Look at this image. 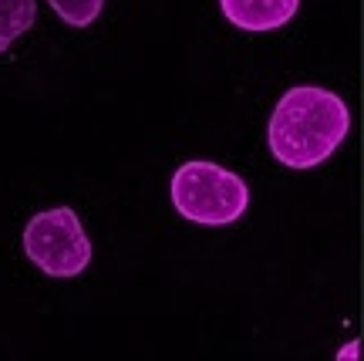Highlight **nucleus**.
Wrapping results in <instances>:
<instances>
[{
    "label": "nucleus",
    "mask_w": 364,
    "mask_h": 361,
    "mask_svg": "<svg viewBox=\"0 0 364 361\" xmlns=\"http://www.w3.org/2000/svg\"><path fill=\"white\" fill-rule=\"evenodd\" d=\"M172 203L179 216L206 226H226L247 213L250 189L236 172L216 166V162H182L172 176Z\"/></svg>",
    "instance_id": "nucleus-2"
},
{
    "label": "nucleus",
    "mask_w": 364,
    "mask_h": 361,
    "mask_svg": "<svg viewBox=\"0 0 364 361\" xmlns=\"http://www.w3.org/2000/svg\"><path fill=\"white\" fill-rule=\"evenodd\" d=\"M220 7L240 31H277L297 14L300 0H220Z\"/></svg>",
    "instance_id": "nucleus-4"
},
{
    "label": "nucleus",
    "mask_w": 364,
    "mask_h": 361,
    "mask_svg": "<svg viewBox=\"0 0 364 361\" xmlns=\"http://www.w3.org/2000/svg\"><path fill=\"white\" fill-rule=\"evenodd\" d=\"M54 7V14L71 27H88L98 21V14H102L105 0H48Z\"/></svg>",
    "instance_id": "nucleus-6"
},
{
    "label": "nucleus",
    "mask_w": 364,
    "mask_h": 361,
    "mask_svg": "<svg viewBox=\"0 0 364 361\" xmlns=\"http://www.w3.org/2000/svg\"><path fill=\"white\" fill-rule=\"evenodd\" d=\"M34 17H38L34 0H0V54L34 27Z\"/></svg>",
    "instance_id": "nucleus-5"
},
{
    "label": "nucleus",
    "mask_w": 364,
    "mask_h": 361,
    "mask_svg": "<svg viewBox=\"0 0 364 361\" xmlns=\"http://www.w3.org/2000/svg\"><path fill=\"white\" fill-rule=\"evenodd\" d=\"M24 253L48 277H78L91 263L88 233L71 206L44 209L24 226Z\"/></svg>",
    "instance_id": "nucleus-3"
},
{
    "label": "nucleus",
    "mask_w": 364,
    "mask_h": 361,
    "mask_svg": "<svg viewBox=\"0 0 364 361\" xmlns=\"http://www.w3.org/2000/svg\"><path fill=\"white\" fill-rule=\"evenodd\" d=\"M351 129V112L341 95L317 85H297L270 115V152L290 169H314L334 155Z\"/></svg>",
    "instance_id": "nucleus-1"
}]
</instances>
